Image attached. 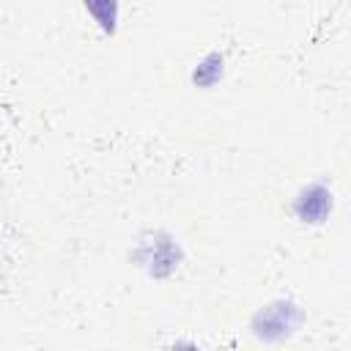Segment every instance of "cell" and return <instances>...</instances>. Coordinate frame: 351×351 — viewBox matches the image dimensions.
I'll list each match as a JSON object with an SVG mask.
<instances>
[{
  "label": "cell",
  "mask_w": 351,
  "mask_h": 351,
  "mask_svg": "<svg viewBox=\"0 0 351 351\" xmlns=\"http://www.w3.org/2000/svg\"><path fill=\"white\" fill-rule=\"evenodd\" d=\"M170 351H195V348H189V346H184V348H170Z\"/></svg>",
  "instance_id": "6da1fadb"
}]
</instances>
